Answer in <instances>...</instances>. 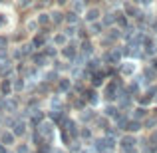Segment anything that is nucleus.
<instances>
[{
    "instance_id": "obj_27",
    "label": "nucleus",
    "mask_w": 157,
    "mask_h": 153,
    "mask_svg": "<svg viewBox=\"0 0 157 153\" xmlns=\"http://www.w3.org/2000/svg\"><path fill=\"white\" fill-rule=\"evenodd\" d=\"M135 6H151L153 4V0H133Z\"/></svg>"
},
{
    "instance_id": "obj_6",
    "label": "nucleus",
    "mask_w": 157,
    "mask_h": 153,
    "mask_svg": "<svg viewBox=\"0 0 157 153\" xmlns=\"http://www.w3.org/2000/svg\"><path fill=\"white\" fill-rule=\"evenodd\" d=\"M10 80V88H12V94H16V96H22V94L28 92V84L26 80H24L20 74H14L12 78H8Z\"/></svg>"
},
{
    "instance_id": "obj_5",
    "label": "nucleus",
    "mask_w": 157,
    "mask_h": 153,
    "mask_svg": "<svg viewBox=\"0 0 157 153\" xmlns=\"http://www.w3.org/2000/svg\"><path fill=\"white\" fill-rule=\"evenodd\" d=\"M72 88H74V80L68 74H62V76L58 78V82L54 84V92L62 94V96H68V94L72 92Z\"/></svg>"
},
{
    "instance_id": "obj_11",
    "label": "nucleus",
    "mask_w": 157,
    "mask_h": 153,
    "mask_svg": "<svg viewBox=\"0 0 157 153\" xmlns=\"http://www.w3.org/2000/svg\"><path fill=\"white\" fill-rule=\"evenodd\" d=\"M16 141H18V137H16L8 127H2V131H0V143H2L6 149H12V147L16 145Z\"/></svg>"
},
{
    "instance_id": "obj_2",
    "label": "nucleus",
    "mask_w": 157,
    "mask_h": 153,
    "mask_svg": "<svg viewBox=\"0 0 157 153\" xmlns=\"http://www.w3.org/2000/svg\"><path fill=\"white\" fill-rule=\"evenodd\" d=\"M82 98L86 100V103H88L90 107H94V109H100L101 103H104V100H101V92L96 88H92V86H88V88L82 92Z\"/></svg>"
},
{
    "instance_id": "obj_21",
    "label": "nucleus",
    "mask_w": 157,
    "mask_h": 153,
    "mask_svg": "<svg viewBox=\"0 0 157 153\" xmlns=\"http://www.w3.org/2000/svg\"><path fill=\"white\" fill-rule=\"evenodd\" d=\"M84 10H86V4H84V0H72V12H76V14H84Z\"/></svg>"
},
{
    "instance_id": "obj_13",
    "label": "nucleus",
    "mask_w": 157,
    "mask_h": 153,
    "mask_svg": "<svg viewBox=\"0 0 157 153\" xmlns=\"http://www.w3.org/2000/svg\"><path fill=\"white\" fill-rule=\"evenodd\" d=\"M149 113H151L149 107H143V105H137V103H135L133 109L129 111V117H131V119H137V121H143V119H145Z\"/></svg>"
},
{
    "instance_id": "obj_9",
    "label": "nucleus",
    "mask_w": 157,
    "mask_h": 153,
    "mask_svg": "<svg viewBox=\"0 0 157 153\" xmlns=\"http://www.w3.org/2000/svg\"><path fill=\"white\" fill-rule=\"evenodd\" d=\"M94 137H96V131H94L92 125H80V129H78V139H80L84 145H90V143L94 141Z\"/></svg>"
},
{
    "instance_id": "obj_23",
    "label": "nucleus",
    "mask_w": 157,
    "mask_h": 153,
    "mask_svg": "<svg viewBox=\"0 0 157 153\" xmlns=\"http://www.w3.org/2000/svg\"><path fill=\"white\" fill-rule=\"evenodd\" d=\"M38 28H40V24H38V20H36V18H30L26 22V30L30 32V34H36V30H38Z\"/></svg>"
},
{
    "instance_id": "obj_8",
    "label": "nucleus",
    "mask_w": 157,
    "mask_h": 153,
    "mask_svg": "<svg viewBox=\"0 0 157 153\" xmlns=\"http://www.w3.org/2000/svg\"><path fill=\"white\" fill-rule=\"evenodd\" d=\"M98 111H100V115H104V117H107L109 121H113V119L117 117L119 113H121V111H119V107L115 105V103H111V101H107V103H101V107H100Z\"/></svg>"
},
{
    "instance_id": "obj_20",
    "label": "nucleus",
    "mask_w": 157,
    "mask_h": 153,
    "mask_svg": "<svg viewBox=\"0 0 157 153\" xmlns=\"http://www.w3.org/2000/svg\"><path fill=\"white\" fill-rule=\"evenodd\" d=\"M64 12L62 10H54V12H50V24H54V26H58V24H62L64 22Z\"/></svg>"
},
{
    "instance_id": "obj_10",
    "label": "nucleus",
    "mask_w": 157,
    "mask_h": 153,
    "mask_svg": "<svg viewBox=\"0 0 157 153\" xmlns=\"http://www.w3.org/2000/svg\"><path fill=\"white\" fill-rule=\"evenodd\" d=\"M82 18H84L86 24H92V22H100L101 18V10L98 6H86L84 14H82Z\"/></svg>"
},
{
    "instance_id": "obj_7",
    "label": "nucleus",
    "mask_w": 157,
    "mask_h": 153,
    "mask_svg": "<svg viewBox=\"0 0 157 153\" xmlns=\"http://www.w3.org/2000/svg\"><path fill=\"white\" fill-rule=\"evenodd\" d=\"M30 64L36 66V68H40V70H46V68H50L52 62H50V58H48L42 50H36V52L30 56Z\"/></svg>"
},
{
    "instance_id": "obj_24",
    "label": "nucleus",
    "mask_w": 157,
    "mask_h": 153,
    "mask_svg": "<svg viewBox=\"0 0 157 153\" xmlns=\"http://www.w3.org/2000/svg\"><path fill=\"white\" fill-rule=\"evenodd\" d=\"M36 20H38L40 26H46V24H50V12H40V14L36 16Z\"/></svg>"
},
{
    "instance_id": "obj_16",
    "label": "nucleus",
    "mask_w": 157,
    "mask_h": 153,
    "mask_svg": "<svg viewBox=\"0 0 157 153\" xmlns=\"http://www.w3.org/2000/svg\"><path fill=\"white\" fill-rule=\"evenodd\" d=\"M12 151L14 153H34V147H32V143L28 139H18L16 145L12 147Z\"/></svg>"
},
{
    "instance_id": "obj_18",
    "label": "nucleus",
    "mask_w": 157,
    "mask_h": 153,
    "mask_svg": "<svg viewBox=\"0 0 157 153\" xmlns=\"http://www.w3.org/2000/svg\"><path fill=\"white\" fill-rule=\"evenodd\" d=\"M100 22L104 24V28H111V26H115V12H107V14H101Z\"/></svg>"
},
{
    "instance_id": "obj_12",
    "label": "nucleus",
    "mask_w": 157,
    "mask_h": 153,
    "mask_svg": "<svg viewBox=\"0 0 157 153\" xmlns=\"http://www.w3.org/2000/svg\"><path fill=\"white\" fill-rule=\"evenodd\" d=\"M76 54H78V46L72 44V40H70V44H66L64 48H60V58L66 60V62H72L74 58H76Z\"/></svg>"
},
{
    "instance_id": "obj_3",
    "label": "nucleus",
    "mask_w": 157,
    "mask_h": 153,
    "mask_svg": "<svg viewBox=\"0 0 157 153\" xmlns=\"http://www.w3.org/2000/svg\"><path fill=\"white\" fill-rule=\"evenodd\" d=\"M10 131H12V133H14L18 139H26V137H28V133H30V125H28V119L18 117V115H16L14 121H12V125H10Z\"/></svg>"
},
{
    "instance_id": "obj_1",
    "label": "nucleus",
    "mask_w": 157,
    "mask_h": 153,
    "mask_svg": "<svg viewBox=\"0 0 157 153\" xmlns=\"http://www.w3.org/2000/svg\"><path fill=\"white\" fill-rule=\"evenodd\" d=\"M117 76L121 78V80H131V78H135L139 74V70H141V66H139V60H133V58H123L121 62L117 64Z\"/></svg>"
},
{
    "instance_id": "obj_25",
    "label": "nucleus",
    "mask_w": 157,
    "mask_h": 153,
    "mask_svg": "<svg viewBox=\"0 0 157 153\" xmlns=\"http://www.w3.org/2000/svg\"><path fill=\"white\" fill-rule=\"evenodd\" d=\"M10 26V16L6 12H0V30H6Z\"/></svg>"
},
{
    "instance_id": "obj_19",
    "label": "nucleus",
    "mask_w": 157,
    "mask_h": 153,
    "mask_svg": "<svg viewBox=\"0 0 157 153\" xmlns=\"http://www.w3.org/2000/svg\"><path fill=\"white\" fill-rule=\"evenodd\" d=\"M62 32H64V34L68 36L70 40H74V38L78 36V32H80V28H78V24H66V28H64Z\"/></svg>"
},
{
    "instance_id": "obj_29",
    "label": "nucleus",
    "mask_w": 157,
    "mask_h": 153,
    "mask_svg": "<svg viewBox=\"0 0 157 153\" xmlns=\"http://www.w3.org/2000/svg\"><path fill=\"white\" fill-rule=\"evenodd\" d=\"M0 131H2V127H0Z\"/></svg>"
},
{
    "instance_id": "obj_28",
    "label": "nucleus",
    "mask_w": 157,
    "mask_h": 153,
    "mask_svg": "<svg viewBox=\"0 0 157 153\" xmlns=\"http://www.w3.org/2000/svg\"><path fill=\"white\" fill-rule=\"evenodd\" d=\"M2 2H4V0H0V4H2Z\"/></svg>"
},
{
    "instance_id": "obj_4",
    "label": "nucleus",
    "mask_w": 157,
    "mask_h": 153,
    "mask_svg": "<svg viewBox=\"0 0 157 153\" xmlns=\"http://www.w3.org/2000/svg\"><path fill=\"white\" fill-rule=\"evenodd\" d=\"M98 113H100L98 109H94V107L86 105L82 111H76V113H72V115L76 117V121L80 123V125H90V123H92L94 119L98 117Z\"/></svg>"
},
{
    "instance_id": "obj_17",
    "label": "nucleus",
    "mask_w": 157,
    "mask_h": 153,
    "mask_svg": "<svg viewBox=\"0 0 157 153\" xmlns=\"http://www.w3.org/2000/svg\"><path fill=\"white\" fill-rule=\"evenodd\" d=\"M125 133H133V135L143 133L141 121H137V119H131V117H129V121H127V125H125Z\"/></svg>"
},
{
    "instance_id": "obj_26",
    "label": "nucleus",
    "mask_w": 157,
    "mask_h": 153,
    "mask_svg": "<svg viewBox=\"0 0 157 153\" xmlns=\"http://www.w3.org/2000/svg\"><path fill=\"white\" fill-rule=\"evenodd\" d=\"M10 48V38L8 36H0V50H8Z\"/></svg>"
},
{
    "instance_id": "obj_14",
    "label": "nucleus",
    "mask_w": 157,
    "mask_h": 153,
    "mask_svg": "<svg viewBox=\"0 0 157 153\" xmlns=\"http://www.w3.org/2000/svg\"><path fill=\"white\" fill-rule=\"evenodd\" d=\"M50 44H52L54 48H58V50H60V48L66 46V44H70V38L64 34V32H54V34L50 36Z\"/></svg>"
},
{
    "instance_id": "obj_22",
    "label": "nucleus",
    "mask_w": 157,
    "mask_h": 153,
    "mask_svg": "<svg viewBox=\"0 0 157 153\" xmlns=\"http://www.w3.org/2000/svg\"><path fill=\"white\" fill-rule=\"evenodd\" d=\"M80 14H76V12H68V14L64 16V22L66 24H80Z\"/></svg>"
},
{
    "instance_id": "obj_15",
    "label": "nucleus",
    "mask_w": 157,
    "mask_h": 153,
    "mask_svg": "<svg viewBox=\"0 0 157 153\" xmlns=\"http://www.w3.org/2000/svg\"><path fill=\"white\" fill-rule=\"evenodd\" d=\"M104 30H105V28H104V24H101V22H92V24H88V30H86V32H88V38H100V36L101 34H104Z\"/></svg>"
}]
</instances>
